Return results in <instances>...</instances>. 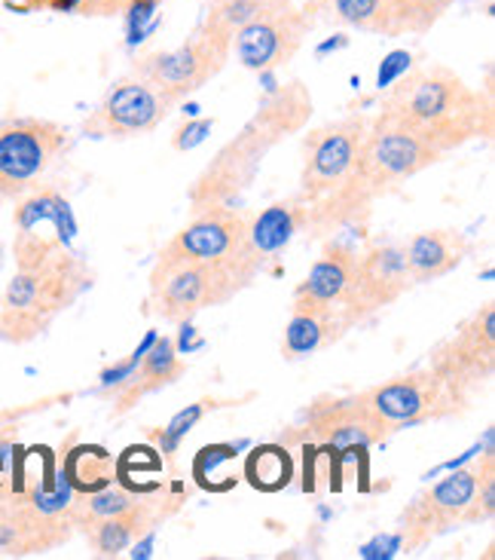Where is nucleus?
Segmentation results:
<instances>
[{"instance_id": "14", "label": "nucleus", "mask_w": 495, "mask_h": 560, "mask_svg": "<svg viewBox=\"0 0 495 560\" xmlns=\"http://www.w3.org/2000/svg\"><path fill=\"white\" fill-rule=\"evenodd\" d=\"M432 371L468 398L486 389L495 374V303L486 301L432 349Z\"/></svg>"}, {"instance_id": "11", "label": "nucleus", "mask_w": 495, "mask_h": 560, "mask_svg": "<svg viewBox=\"0 0 495 560\" xmlns=\"http://www.w3.org/2000/svg\"><path fill=\"white\" fill-rule=\"evenodd\" d=\"M245 288L214 264H165L151 270V294L148 306L151 316L165 325H187L209 306H224Z\"/></svg>"}, {"instance_id": "4", "label": "nucleus", "mask_w": 495, "mask_h": 560, "mask_svg": "<svg viewBox=\"0 0 495 560\" xmlns=\"http://www.w3.org/2000/svg\"><path fill=\"white\" fill-rule=\"evenodd\" d=\"M92 279V267L74 248L15 267L0 291V343L25 347L44 337L90 291Z\"/></svg>"}, {"instance_id": "6", "label": "nucleus", "mask_w": 495, "mask_h": 560, "mask_svg": "<svg viewBox=\"0 0 495 560\" xmlns=\"http://www.w3.org/2000/svg\"><path fill=\"white\" fill-rule=\"evenodd\" d=\"M248 221L251 214L233 206L190 212V221L160 248L153 267L184 264V260L214 264V267H224L226 273H233L241 288H248L257 279L255 267L248 260V248H245Z\"/></svg>"}, {"instance_id": "28", "label": "nucleus", "mask_w": 495, "mask_h": 560, "mask_svg": "<svg viewBox=\"0 0 495 560\" xmlns=\"http://www.w3.org/2000/svg\"><path fill=\"white\" fill-rule=\"evenodd\" d=\"M229 459H236V447L233 444H211V447H202L193 459V478L196 485L202 490H211V493H226L236 487V475L224 471V466Z\"/></svg>"}, {"instance_id": "15", "label": "nucleus", "mask_w": 495, "mask_h": 560, "mask_svg": "<svg viewBox=\"0 0 495 560\" xmlns=\"http://www.w3.org/2000/svg\"><path fill=\"white\" fill-rule=\"evenodd\" d=\"M172 107L175 105L153 90L148 80L129 74L117 80L102 98V105L83 120V136L110 138V141L141 138L153 132L168 117Z\"/></svg>"}, {"instance_id": "1", "label": "nucleus", "mask_w": 495, "mask_h": 560, "mask_svg": "<svg viewBox=\"0 0 495 560\" xmlns=\"http://www.w3.org/2000/svg\"><path fill=\"white\" fill-rule=\"evenodd\" d=\"M374 120L404 129L437 153L465 148L468 141L493 136L490 95L471 90L447 65H422L398 77L382 95Z\"/></svg>"}, {"instance_id": "33", "label": "nucleus", "mask_w": 495, "mask_h": 560, "mask_svg": "<svg viewBox=\"0 0 495 560\" xmlns=\"http://www.w3.org/2000/svg\"><path fill=\"white\" fill-rule=\"evenodd\" d=\"M444 3H450V7H452V3H459V0H444Z\"/></svg>"}, {"instance_id": "24", "label": "nucleus", "mask_w": 495, "mask_h": 560, "mask_svg": "<svg viewBox=\"0 0 495 560\" xmlns=\"http://www.w3.org/2000/svg\"><path fill=\"white\" fill-rule=\"evenodd\" d=\"M59 471L74 493H92L117 481V459L102 444H76L64 454Z\"/></svg>"}, {"instance_id": "20", "label": "nucleus", "mask_w": 495, "mask_h": 560, "mask_svg": "<svg viewBox=\"0 0 495 560\" xmlns=\"http://www.w3.org/2000/svg\"><path fill=\"white\" fill-rule=\"evenodd\" d=\"M352 273H355V252L345 245H328L325 255L309 267L306 279L294 288V301L340 310L358 328L352 316Z\"/></svg>"}, {"instance_id": "13", "label": "nucleus", "mask_w": 495, "mask_h": 560, "mask_svg": "<svg viewBox=\"0 0 495 560\" xmlns=\"http://www.w3.org/2000/svg\"><path fill=\"white\" fill-rule=\"evenodd\" d=\"M313 28V19L294 0H272L267 10L233 34L229 52L255 74H275L297 59Z\"/></svg>"}, {"instance_id": "17", "label": "nucleus", "mask_w": 495, "mask_h": 560, "mask_svg": "<svg viewBox=\"0 0 495 560\" xmlns=\"http://www.w3.org/2000/svg\"><path fill=\"white\" fill-rule=\"evenodd\" d=\"M413 279L406 273L404 243H376L364 255H355L352 273V316L358 325L398 303Z\"/></svg>"}, {"instance_id": "22", "label": "nucleus", "mask_w": 495, "mask_h": 560, "mask_svg": "<svg viewBox=\"0 0 495 560\" xmlns=\"http://www.w3.org/2000/svg\"><path fill=\"white\" fill-rule=\"evenodd\" d=\"M297 233H303V221L294 194L267 206L260 214H251L245 248H248V260H251L255 273H267L287 245L294 243Z\"/></svg>"}, {"instance_id": "12", "label": "nucleus", "mask_w": 495, "mask_h": 560, "mask_svg": "<svg viewBox=\"0 0 495 560\" xmlns=\"http://www.w3.org/2000/svg\"><path fill=\"white\" fill-rule=\"evenodd\" d=\"M444 160V153L432 151L398 126L379 122L370 117V129L361 141L358 151V190L367 202L391 197L410 178Z\"/></svg>"}, {"instance_id": "30", "label": "nucleus", "mask_w": 495, "mask_h": 560, "mask_svg": "<svg viewBox=\"0 0 495 560\" xmlns=\"http://www.w3.org/2000/svg\"><path fill=\"white\" fill-rule=\"evenodd\" d=\"M209 408H221V405H217V401H211V398H202V401H196V405H190L187 410H180L178 417H175V420L168 423V429L163 432L165 451H175V447H178V441L184 439V435H187V432H190L202 417H205V410Z\"/></svg>"}, {"instance_id": "25", "label": "nucleus", "mask_w": 495, "mask_h": 560, "mask_svg": "<svg viewBox=\"0 0 495 560\" xmlns=\"http://www.w3.org/2000/svg\"><path fill=\"white\" fill-rule=\"evenodd\" d=\"M141 500H144V493H135V490L114 481V485L92 490V493H74L71 505H68V517L74 524V530H86L98 521H107V517H117L122 512H129V509H135Z\"/></svg>"}, {"instance_id": "8", "label": "nucleus", "mask_w": 495, "mask_h": 560, "mask_svg": "<svg viewBox=\"0 0 495 560\" xmlns=\"http://www.w3.org/2000/svg\"><path fill=\"white\" fill-rule=\"evenodd\" d=\"M71 148V132L44 117L0 122V206L22 199Z\"/></svg>"}, {"instance_id": "23", "label": "nucleus", "mask_w": 495, "mask_h": 560, "mask_svg": "<svg viewBox=\"0 0 495 560\" xmlns=\"http://www.w3.org/2000/svg\"><path fill=\"white\" fill-rule=\"evenodd\" d=\"M178 505L180 500H172L165 505V502L144 497L135 509H129V512H122L117 517H107V521H98V524H92V527L80 533L86 536V542L98 558H120L122 551L135 546L144 533H151L160 521H165L172 512H178Z\"/></svg>"}, {"instance_id": "5", "label": "nucleus", "mask_w": 495, "mask_h": 560, "mask_svg": "<svg viewBox=\"0 0 495 560\" xmlns=\"http://www.w3.org/2000/svg\"><path fill=\"white\" fill-rule=\"evenodd\" d=\"M355 398H358V408L367 425L374 429L376 444L394 432L413 429V425L456 417L471 405L468 395L452 389L450 383L432 368H420L404 377L367 386V389L355 393Z\"/></svg>"}, {"instance_id": "29", "label": "nucleus", "mask_w": 495, "mask_h": 560, "mask_svg": "<svg viewBox=\"0 0 495 560\" xmlns=\"http://www.w3.org/2000/svg\"><path fill=\"white\" fill-rule=\"evenodd\" d=\"M493 515H495V459H490L481 475V485H478L474 502H471V509H468L465 524H486V521H493Z\"/></svg>"}, {"instance_id": "9", "label": "nucleus", "mask_w": 495, "mask_h": 560, "mask_svg": "<svg viewBox=\"0 0 495 560\" xmlns=\"http://www.w3.org/2000/svg\"><path fill=\"white\" fill-rule=\"evenodd\" d=\"M490 459H495L493 444L471 466L440 478L437 485L425 487L422 493H416L413 502H406V509L398 515V533L404 539L406 551H422L425 546H432L435 539H440L444 533L465 524L468 509L474 502L481 475Z\"/></svg>"}, {"instance_id": "32", "label": "nucleus", "mask_w": 495, "mask_h": 560, "mask_svg": "<svg viewBox=\"0 0 495 560\" xmlns=\"http://www.w3.org/2000/svg\"><path fill=\"white\" fill-rule=\"evenodd\" d=\"M148 3H156V7H160V3H163V0H148Z\"/></svg>"}, {"instance_id": "7", "label": "nucleus", "mask_w": 495, "mask_h": 560, "mask_svg": "<svg viewBox=\"0 0 495 560\" xmlns=\"http://www.w3.org/2000/svg\"><path fill=\"white\" fill-rule=\"evenodd\" d=\"M229 44L233 37L211 28L209 22H199L193 34L175 49H153V52L138 56L132 61V74L148 80L163 98L178 105L187 95L205 90L211 80L224 71L233 56Z\"/></svg>"}, {"instance_id": "26", "label": "nucleus", "mask_w": 495, "mask_h": 560, "mask_svg": "<svg viewBox=\"0 0 495 560\" xmlns=\"http://www.w3.org/2000/svg\"><path fill=\"white\" fill-rule=\"evenodd\" d=\"M241 478L255 487L257 493H282L294 478V459L287 454V444H257L245 456Z\"/></svg>"}, {"instance_id": "27", "label": "nucleus", "mask_w": 495, "mask_h": 560, "mask_svg": "<svg viewBox=\"0 0 495 560\" xmlns=\"http://www.w3.org/2000/svg\"><path fill=\"white\" fill-rule=\"evenodd\" d=\"M129 3L132 0H7V7L19 13L49 10V13L83 15V19H114L126 13Z\"/></svg>"}, {"instance_id": "16", "label": "nucleus", "mask_w": 495, "mask_h": 560, "mask_svg": "<svg viewBox=\"0 0 495 560\" xmlns=\"http://www.w3.org/2000/svg\"><path fill=\"white\" fill-rule=\"evenodd\" d=\"M74 536L68 512H46L19 490H0V555L31 558L64 546Z\"/></svg>"}, {"instance_id": "31", "label": "nucleus", "mask_w": 495, "mask_h": 560, "mask_svg": "<svg viewBox=\"0 0 495 560\" xmlns=\"http://www.w3.org/2000/svg\"><path fill=\"white\" fill-rule=\"evenodd\" d=\"M7 459H10V456H7V451H0V475L7 471ZM0 487H3V478H0Z\"/></svg>"}, {"instance_id": "2", "label": "nucleus", "mask_w": 495, "mask_h": 560, "mask_svg": "<svg viewBox=\"0 0 495 560\" xmlns=\"http://www.w3.org/2000/svg\"><path fill=\"white\" fill-rule=\"evenodd\" d=\"M367 129V114H349L309 129L303 138L300 187L294 199L300 206L303 233L313 240H328L370 218L374 202L358 190V151Z\"/></svg>"}, {"instance_id": "3", "label": "nucleus", "mask_w": 495, "mask_h": 560, "mask_svg": "<svg viewBox=\"0 0 495 560\" xmlns=\"http://www.w3.org/2000/svg\"><path fill=\"white\" fill-rule=\"evenodd\" d=\"M313 114H316L313 92L303 80H291L285 86L272 90L260 102L255 117L241 126L239 136L226 141L224 148L214 153L209 166L199 172V178L187 194L190 212L233 206L255 184L263 160L285 138L303 132Z\"/></svg>"}, {"instance_id": "18", "label": "nucleus", "mask_w": 495, "mask_h": 560, "mask_svg": "<svg viewBox=\"0 0 495 560\" xmlns=\"http://www.w3.org/2000/svg\"><path fill=\"white\" fill-rule=\"evenodd\" d=\"M184 374H187V364L172 343V337H151L135 371L129 374V380L117 393L107 398L110 417H126L129 410H135L138 401L175 386Z\"/></svg>"}, {"instance_id": "21", "label": "nucleus", "mask_w": 495, "mask_h": 560, "mask_svg": "<svg viewBox=\"0 0 495 560\" xmlns=\"http://www.w3.org/2000/svg\"><path fill=\"white\" fill-rule=\"evenodd\" d=\"M468 255H471V240L462 230L452 228L422 230L404 243L406 273L413 279V285H425V282H437L450 276L465 264Z\"/></svg>"}, {"instance_id": "19", "label": "nucleus", "mask_w": 495, "mask_h": 560, "mask_svg": "<svg viewBox=\"0 0 495 560\" xmlns=\"http://www.w3.org/2000/svg\"><path fill=\"white\" fill-rule=\"evenodd\" d=\"M352 318L340 310L316 306V303H291L285 331H282V355L287 362H303L313 359L325 349L337 347L345 334L352 331Z\"/></svg>"}, {"instance_id": "10", "label": "nucleus", "mask_w": 495, "mask_h": 560, "mask_svg": "<svg viewBox=\"0 0 495 560\" xmlns=\"http://www.w3.org/2000/svg\"><path fill=\"white\" fill-rule=\"evenodd\" d=\"M444 0H306L303 13L333 28H352L376 37L428 34L447 15Z\"/></svg>"}]
</instances>
